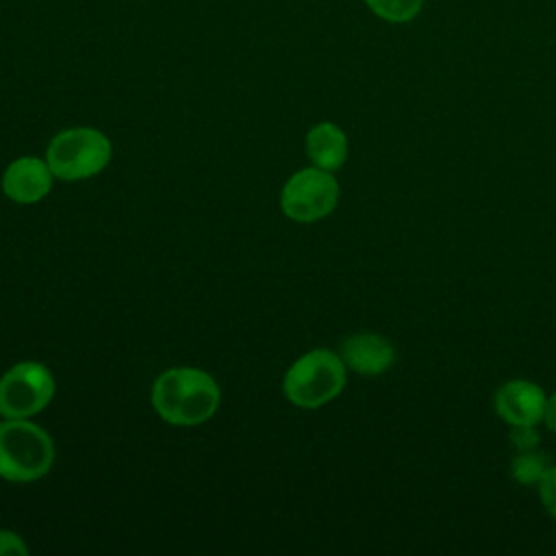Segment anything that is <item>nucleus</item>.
Instances as JSON below:
<instances>
[{
    "label": "nucleus",
    "instance_id": "f257e3e1",
    "mask_svg": "<svg viewBox=\"0 0 556 556\" xmlns=\"http://www.w3.org/2000/svg\"><path fill=\"white\" fill-rule=\"evenodd\" d=\"M152 408L172 426H200L208 421L222 402L219 384L198 367H172L152 384Z\"/></svg>",
    "mask_w": 556,
    "mask_h": 556
},
{
    "label": "nucleus",
    "instance_id": "f03ea898",
    "mask_svg": "<svg viewBox=\"0 0 556 556\" xmlns=\"http://www.w3.org/2000/svg\"><path fill=\"white\" fill-rule=\"evenodd\" d=\"M348 367L339 352L315 348L291 363L282 378L285 397L298 408H319L341 395Z\"/></svg>",
    "mask_w": 556,
    "mask_h": 556
},
{
    "label": "nucleus",
    "instance_id": "7ed1b4c3",
    "mask_svg": "<svg viewBox=\"0 0 556 556\" xmlns=\"http://www.w3.org/2000/svg\"><path fill=\"white\" fill-rule=\"evenodd\" d=\"M54 463L50 434L30 419L0 421V478L9 482H35Z\"/></svg>",
    "mask_w": 556,
    "mask_h": 556
},
{
    "label": "nucleus",
    "instance_id": "20e7f679",
    "mask_svg": "<svg viewBox=\"0 0 556 556\" xmlns=\"http://www.w3.org/2000/svg\"><path fill=\"white\" fill-rule=\"evenodd\" d=\"M113 156L109 137L91 126H74L56 132L46 150V163L54 178L65 182L87 180L100 174Z\"/></svg>",
    "mask_w": 556,
    "mask_h": 556
},
{
    "label": "nucleus",
    "instance_id": "39448f33",
    "mask_svg": "<svg viewBox=\"0 0 556 556\" xmlns=\"http://www.w3.org/2000/svg\"><path fill=\"white\" fill-rule=\"evenodd\" d=\"M339 195L334 174L311 165L289 176L280 191V211L298 224H313L337 208Z\"/></svg>",
    "mask_w": 556,
    "mask_h": 556
},
{
    "label": "nucleus",
    "instance_id": "423d86ee",
    "mask_svg": "<svg viewBox=\"0 0 556 556\" xmlns=\"http://www.w3.org/2000/svg\"><path fill=\"white\" fill-rule=\"evenodd\" d=\"M52 371L39 361H20L0 376V415L28 419L41 413L54 397Z\"/></svg>",
    "mask_w": 556,
    "mask_h": 556
},
{
    "label": "nucleus",
    "instance_id": "0eeeda50",
    "mask_svg": "<svg viewBox=\"0 0 556 556\" xmlns=\"http://www.w3.org/2000/svg\"><path fill=\"white\" fill-rule=\"evenodd\" d=\"M545 391L526 378L504 382L493 397V408L508 426H539L545 415Z\"/></svg>",
    "mask_w": 556,
    "mask_h": 556
},
{
    "label": "nucleus",
    "instance_id": "6e6552de",
    "mask_svg": "<svg viewBox=\"0 0 556 556\" xmlns=\"http://www.w3.org/2000/svg\"><path fill=\"white\" fill-rule=\"evenodd\" d=\"M54 174L46 159L20 156L2 172V193L15 204H35L52 189Z\"/></svg>",
    "mask_w": 556,
    "mask_h": 556
},
{
    "label": "nucleus",
    "instance_id": "1a4fd4ad",
    "mask_svg": "<svg viewBox=\"0 0 556 556\" xmlns=\"http://www.w3.org/2000/svg\"><path fill=\"white\" fill-rule=\"evenodd\" d=\"M339 356L358 376H380L393 367L395 348L378 332H356L343 339Z\"/></svg>",
    "mask_w": 556,
    "mask_h": 556
},
{
    "label": "nucleus",
    "instance_id": "9d476101",
    "mask_svg": "<svg viewBox=\"0 0 556 556\" xmlns=\"http://www.w3.org/2000/svg\"><path fill=\"white\" fill-rule=\"evenodd\" d=\"M306 156L315 167L337 172L348 161V135L332 122L315 124L304 139Z\"/></svg>",
    "mask_w": 556,
    "mask_h": 556
},
{
    "label": "nucleus",
    "instance_id": "9b49d317",
    "mask_svg": "<svg viewBox=\"0 0 556 556\" xmlns=\"http://www.w3.org/2000/svg\"><path fill=\"white\" fill-rule=\"evenodd\" d=\"M549 467V456L541 452L539 447L517 452L510 463V476L515 482L523 486H536V482L543 478V473Z\"/></svg>",
    "mask_w": 556,
    "mask_h": 556
},
{
    "label": "nucleus",
    "instance_id": "f8f14e48",
    "mask_svg": "<svg viewBox=\"0 0 556 556\" xmlns=\"http://www.w3.org/2000/svg\"><path fill=\"white\" fill-rule=\"evenodd\" d=\"M363 2L376 17L389 24H406L421 13L426 0H363Z\"/></svg>",
    "mask_w": 556,
    "mask_h": 556
},
{
    "label": "nucleus",
    "instance_id": "ddd939ff",
    "mask_svg": "<svg viewBox=\"0 0 556 556\" xmlns=\"http://www.w3.org/2000/svg\"><path fill=\"white\" fill-rule=\"evenodd\" d=\"M536 491L543 508L552 519H556V465H549L543 478L536 482Z\"/></svg>",
    "mask_w": 556,
    "mask_h": 556
},
{
    "label": "nucleus",
    "instance_id": "4468645a",
    "mask_svg": "<svg viewBox=\"0 0 556 556\" xmlns=\"http://www.w3.org/2000/svg\"><path fill=\"white\" fill-rule=\"evenodd\" d=\"M541 434L536 426H510V443L517 452L539 447Z\"/></svg>",
    "mask_w": 556,
    "mask_h": 556
},
{
    "label": "nucleus",
    "instance_id": "2eb2a0df",
    "mask_svg": "<svg viewBox=\"0 0 556 556\" xmlns=\"http://www.w3.org/2000/svg\"><path fill=\"white\" fill-rule=\"evenodd\" d=\"M9 554L24 556V554H28V545L17 532L0 530V556H9Z\"/></svg>",
    "mask_w": 556,
    "mask_h": 556
},
{
    "label": "nucleus",
    "instance_id": "dca6fc26",
    "mask_svg": "<svg viewBox=\"0 0 556 556\" xmlns=\"http://www.w3.org/2000/svg\"><path fill=\"white\" fill-rule=\"evenodd\" d=\"M543 424L547 426V430L556 432V391L552 395H547L545 402V415H543Z\"/></svg>",
    "mask_w": 556,
    "mask_h": 556
},
{
    "label": "nucleus",
    "instance_id": "f3484780",
    "mask_svg": "<svg viewBox=\"0 0 556 556\" xmlns=\"http://www.w3.org/2000/svg\"><path fill=\"white\" fill-rule=\"evenodd\" d=\"M0 417H2V415H0Z\"/></svg>",
    "mask_w": 556,
    "mask_h": 556
}]
</instances>
